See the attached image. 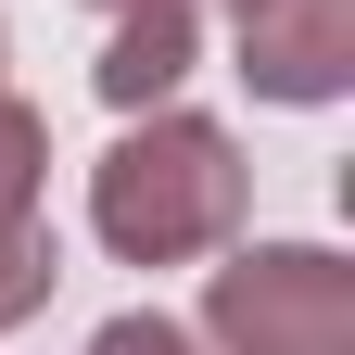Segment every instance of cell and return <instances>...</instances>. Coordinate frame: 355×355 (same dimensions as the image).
Returning a JSON list of instances; mask_svg holds the SVG:
<instances>
[{
    "instance_id": "obj_1",
    "label": "cell",
    "mask_w": 355,
    "mask_h": 355,
    "mask_svg": "<svg viewBox=\"0 0 355 355\" xmlns=\"http://www.w3.org/2000/svg\"><path fill=\"white\" fill-rule=\"evenodd\" d=\"M229 203H241V165L216 127H153L102 165V241L114 254H191L229 229Z\"/></svg>"
},
{
    "instance_id": "obj_2",
    "label": "cell",
    "mask_w": 355,
    "mask_h": 355,
    "mask_svg": "<svg viewBox=\"0 0 355 355\" xmlns=\"http://www.w3.org/2000/svg\"><path fill=\"white\" fill-rule=\"evenodd\" d=\"M216 330L241 355H343V279L330 254H241L216 279Z\"/></svg>"
},
{
    "instance_id": "obj_3",
    "label": "cell",
    "mask_w": 355,
    "mask_h": 355,
    "mask_svg": "<svg viewBox=\"0 0 355 355\" xmlns=\"http://www.w3.org/2000/svg\"><path fill=\"white\" fill-rule=\"evenodd\" d=\"M26 178H38V127L0 114V318H26V304L51 292V254L26 229Z\"/></svg>"
},
{
    "instance_id": "obj_4",
    "label": "cell",
    "mask_w": 355,
    "mask_h": 355,
    "mask_svg": "<svg viewBox=\"0 0 355 355\" xmlns=\"http://www.w3.org/2000/svg\"><path fill=\"white\" fill-rule=\"evenodd\" d=\"M178 64H191V0H127V38H114L102 89L114 102H153V89H178Z\"/></svg>"
},
{
    "instance_id": "obj_5",
    "label": "cell",
    "mask_w": 355,
    "mask_h": 355,
    "mask_svg": "<svg viewBox=\"0 0 355 355\" xmlns=\"http://www.w3.org/2000/svg\"><path fill=\"white\" fill-rule=\"evenodd\" d=\"M89 355H178V330H165V318H114Z\"/></svg>"
},
{
    "instance_id": "obj_6",
    "label": "cell",
    "mask_w": 355,
    "mask_h": 355,
    "mask_svg": "<svg viewBox=\"0 0 355 355\" xmlns=\"http://www.w3.org/2000/svg\"><path fill=\"white\" fill-rule=\"evenodd\" d=\"M241 13H254V0H241Z\"/></svg>"
}]
</instances>
